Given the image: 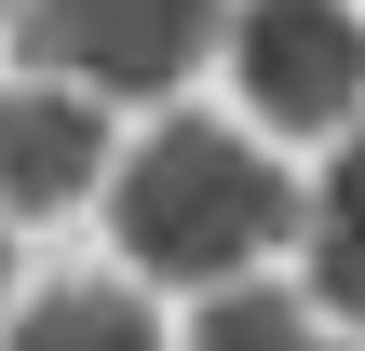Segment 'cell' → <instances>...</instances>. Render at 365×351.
I'll return each instance as SVG.
<instances>
[{"instance_id":"1","label":"cell","mask_w":365,"mask_h":351,"mask_svg":"<svg viewBox=\"0 0 365 351\" xmlns=\"http://www.w3.org/2000/svg\"><path fill=\"white\" fill-rule=\"evenodd\" d=\"M108 216H122V257H135L149 284H203V298H230V271L271 257V243L298 230V189H284L244 135H217V122H163V135L122 162Z\"/></svg>"},{"instance_id":"2","label":"cell","mask_w":365,"mask_h":351,"mask_svg":"<svg viewBox=\"0 0 365 351\" xmlns=\"http://www.w3.org/2000/svg\"><path fill=\"white\" fill-rule=\"evenodd\" d=\"M14 54L95 95H176L217 54V0H14Z\"/></svg>"},{"instance_id":"3","label":"cell","mask_w":365,"mask_h":351,"mask_svg":"<svg viewBox=\"0 0 365 351\" xmlns=\"http://www.w3.org/2000/svg\"><path fill=\"white\" fill-rule=\"evenodd\" d=\"M230 68H244V108L284 122V135H325L365 108V14L352 0H244L230 14Z\"/></svg>"},{"instance_id":"4","label":"cell","mask_w":365,"mask_h":351,"mask_svg":"<svg viewBox=\"0 0 365 351\" xmlns=\"http://www.w3.org/2000/svg\"><path fill=\"white\" fill-rule=\"evenodd\" d=\"M95 162H108V122H95L68 81L0 95V216H54V203H81Z\"/></svg>"},{"instance_id":"5","label":"cell","mask_w":365,"mask_h":351,"mask_svg":"<svg viewBox=\"0 0 365 351\" xmlns=\"http://www.w3.org/2000/svg\"><path fill=\"white\" fill-rule=\"evenodd\" d=\"M312 284H325L339 325H365V122L339 149V176H325V203H312Z\"/></svg>"},{"instance_id":"6","label":"cell","mask_w":365,"mask_h":351,"mask_svg":"<svg viewBox=\"0 0 365 351\" xmlns=\"http://www.w3.org/2000/svg\"><path fill=\"white\" fill-rule=\"evenodd\" d=\"M14 351H163V325H149L122 284H54V298L14 325Z\"/></svg>"},{"instance_id":"7","label":"cell","mask_w":365,"mask_h":351,"mask_svg":"<svg viewBox=\"0 0 365 351\" xmlns=\"http://www.w3.org/2000/svg\"><path fill=\"white\" fill-rule=\"evenodd\" d=\"M190 351H325V338H312V311H298V298H257V284H230V298L190 325Z\"/></svg>"}]
</instances>
